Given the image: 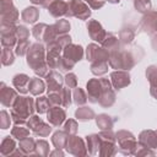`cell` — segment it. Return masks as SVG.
<instances>
[{
    "instance_id": "obj_1",
    "label": "cell",
    "mask_w": 157,
    "mask_h": 157,
    "mask_svg": "<svg viewBox=\"0 0 157 157\" xmlns=\"http://www.w3.org/2000/svg\"><path fill=\"white\" fill-rule=\"evenodd\" d=\"M27 64L40 77H45L49 74V69L44 60V47L39 43L32 44L27 52Z\"/></svg>"
},
{
    "instance_id": "obj_2",
    "label": "cell",
    "mask_w": 157,
    "mask_h": 157,
    "mask_svg": "<svg viewBox=\"0 0 157 157\" xmlns=\"http://www.w3.org/2000/svg\"><path fill=\"white\" fill-rule=\"evenodd\" d=\"M83 50L81 45L76 44H67L63 49V71H67L74 67V65L82 59Z\"/></svg>"
},
{
    "instance_id": "obj_3",
    "label": "cell",
    "mask_w": 157,
    "mask_h": 157,
    "mask_svg": "<svg viewBox=\"0 0 157 157\" xmlns=\"http://www.w3.org/2000/svg\"><path fill=\"white\" fill-rule=\"evenodd\" d=\"M134 56L128 53V52H120L114 50L110 52V58H109V64L113 69H119V70H130L134 64L135 60H132Z\"/></svg>"
},
{
    "instance_id": "obj_4",
    "label": "cell",
    "mask_w": 157,
    "mask_h": 157,
    "mask_svg": "<svg viewBox=\"0 0 157 157\" xmlns=\"http://www.w3.org/2000/svg\"><path fill=\"white\" fill-rule=\"evenodd\" d=\"M117 141L119 142V151L124 155H132L137 148V141L134 135L126 130L117 132Z\"/></svg>"
},
{
    "instance_id": "obj_5",
    "label": "cell",
    "mask_w": 157,
    "mask_h": 157,
    "mask_svg": "<svg viewBox=\"0 0 157 157\" xmlns=\"http://www.w3.org/2000/svg\"><path fill=\"white\" fill-rule=\"evenodd\" d=\"M91 15L90 7L82 0H71L67 2V11L65 16H74L80 20H86Z\"/></svg>"
},
{
    "instance_id": "obj_6",
    "label": "cell",
    "mask_w": 157,
    "mask_h": 157,
    "mask_svg": "<svg viewBox=\"0 0 157 157\" xmlns=\"http://www.w3.org/2000/svg\"><path fill=\"white\" fill-rule=\"evenodd\" d=\"M33 99L29 97H17V99L15 101L13 105H12V110L13 113L18 114L20 117H22L23 119H27L32 113H33Z\"/></svg>"
},
{
    "instance_id": "obj_7",
    "label": "cell",
    "mask_w": 157,
    "mask_h": 157,
    "mask_svg": "<svg viewBox=\"0 0 157 157\" xmlns=\"http://www.w3.org/2000/svg\"><path fill=\"white\" fill-rule=\"evenodd\" d=\"M27 126H28L37 136H39V137H45V136H48L49 132L52 131L50 125L45 124L39 117H36V115H33V117L29 118V120L27 121Z\"/></svg>"
},
{
    "instance_id": "obj_8",
    "label": "cell",
    "mask_w": 157,
    "mask_h": 157,
    "mask_svg": "<svg viewBox=\"0 0 157 157\" xmlns=\"http://www.w3.org/2000/svg\"><path fill=\"white\" fill-rule=\"evenodd\" d=\"M18 18V11L12 0H1V20L2 23H15Z\"/></svg>"
},
{
    "instance_id": "obj_9",
    "label": "cell",
    "mask_w": 157,
    "mask_h": 157,
    "mask_svg": "<svg viewBox=\"0 0 157 157\" xmlns=\"http://www.w3.org/2000/svg\"><path fill=\"white\" fill-rule=\"evenodd\" d=\"M87 60L91 63L94 61H108L109 59V52L105 48H99L96 44H90L87 47Z\"/></svg>"
},
{
    "instance_id": "obj_10",
    "label": "cell",
    "mask_w": 157,
    "mask_h": 157,
    "mask_svg": "<svg viewBox=\"0 0 157 157\" xmlns=\"http://www.w3.org/2000/svg\"><path fill=\"white\" fill-rule=\"evenodd\" d=\"M101 81H102L103 90H102V94L99 97L98 103L102 107H110L115 101V94H114V92L112 90L110 82L107 78H101Z\"/></svg>"
},
{
    "instance_id": "obj_11",
    "label": "cell",
    "mask_w": 157,
    "mask_h": 157,
    "mask_svg": "<svg viewBox=\"0 0 157 157\" xmlns=\"http://www.w3.org/2000/svg\"><path fill=\"white\" fill-rule=\"evenodd\" d=\"M66 150L69 153L75 155V156H85L88 152L85 147L83 140L77 136H69V140L66 144Z\"/></svg>"
},
{
    "instance_id": "obj_12",
    "label": "cell",
    "mask_w": 157,
    "mask_h": 157,
    "mask_svg": "<svg viewBox=\"0 0 157 157\" xmlns=\"http://www.w3.org/2000/svg\"><path fill=\"white\" fill-rule=\"evenodd\" d=\"M140 28L148 34L157 33V12L155 11L147 12L140 22Z\"/></svg>"
},
{
    "instance_id": "obj_13",
    "label": "cell",
    "mask_w": 157,
    "mask_h": 157,
    "mask_svg": "<svg viewBox=\"0 0 157 157\" xmlns=\"http://www.w3.org/2000/svg\"><path fill=\"white\" fill-rule=\"evenodd\" d=\"M102 81L101 78H92L87 82V93H88V99L92 103H97L99 101V97L102 94Z\"/></svg>"
},
{
    "instance_id": "obj_14",
    "label": "cell",
    "mask_w": 157,
    "mask_h": 157,
    "mask_svg": "<svg viewBox=\"0 0 157 157\" xmlns=\"http://www.w3.org/2000/svg\"><path fill=\"white\" fill-rule=\"evenodd\" d=\"M87 29H88L90 37H91L93 40H97V42H99V43H102V42L105 39L107 34H108V33L102 28L101 23H98V22L94 21V20L88 21V23H87Z\"/></svg>"
},
{
    "instance_id": "obj_15",
    "label": "cell",
    "mask_w": 157,
    "mask_h": 157,
    "mask_svg": "<svg viewBox=\"0 0 157 157\" xmlns=\"http://www.w3.org/2000/svg\"><path fill=\"white\" fill-rule=\"evenodd\" d=\"M47 77V85H48V93L52 92H59L63 88V77L56 71H49Z\"/></svg>"
},
{
    "instance_id": "obj_16",
    "label": "cell",
    "mask_w": 157,
    "mask_h": 157,
    "mask_svg": "<svg viewBox=\"0 0 157 157\" xmlns=\"http://www.w3.org/2000/svg\"><path fill=\"white\" fill-rule=\"evenodd\" d=\"M139 145L145 146L147 148L157 147V132L152 130H145L139 136Z\"/></svg>"
},
{
    "instance_id": "obj_17",
    "label": "cell",
    "mask_w": 157,
    "mask_h": 157,
    "mask_svg": "<svg viewBox=\"0 0 157 157\" xmlns=\"http://www.w3.org/2000/svg\"><path fill=\"white\" fill-rule=\"evenodd\" d=\"M47 115H48V121L54 125V126H59L61 125V123L65 120V110L54 105L52 108H49V110L47 112Z\"/></svg>"
},
{
    "instance_id": "obj_18",
    "label": "cell",
    "mask_w": 157,
    "mask_h": 157,
    "mask_svg": "<svg viewBox=\"0 0 157 157\" xmlns=\"http://www.w3.org/2000/svg\"><path fill=\"white\" fill-rule=\"evenodd\" d=\"M110 77H112V82H113V86L114 88L119 90V88H123L125 86H128L130 83V76L126 71H114L110 74Z\"/></svg>"
},
{
    "instance_id": "obj_19",
    "label": "cell",
    "mask_w": 157,
    "mask_h": 157,
    "mask_svg": "<svg viewBox=\"0 0 157 157\" xmlns=\"http://www.w3.org/2000/svg\"><path fill=\"white\" fill-rule=\"evenodd\" d=\"M1 94H0V97H1V103H2V105H5V107H12L13 105V103H15V101L17 99V94H16V92L12 90V88H10V87H6L4 83H1Z\"/></svg>"
},
{
    "instance_id": "obj_20",
    "label": "cell",
    "mask_w": 157,
    "mask_h": 157,
    "mask_svg": "<svg viewBox=\"0 0 157 157\" xmlns=\"http://www.w3.org/2000/svg\"><path fill=\"white\" fill-rule=\"evenodd\" d=\"M48 11L52 16L54 17H61L64 15H66V11H67V2L63 1V0H54L49 7H48Z\"/></svg>"
},
{
    "instance_id": "obj_21",
    "label": "cell",
    "mask_w": 157,
    "mask_h": 157,
    "mask_svg": "<svg viewBox=\"0 0 157 157\" xmlns=\"http://www.w3.org/2000/svg\"><path fill=\"white\" fill-rule=\"evenodd\" d=\"M29 81H31V78H29L27 75H25V74H18V75H16V76L13 77L12 83H13V86L16 87V90H17L18 92H21V93H27V92L29 91V90H28Z\"/></svg>"
},
{
    "instance_id": "obj_22",
    "label": "cell",
    "mask_w": 157,
    "mask_h": 157,
    "mask_svg": "<svg viewBox=\"0 0 157 157\" xmlns=\"http://www.w3.org/2000/svg\"><path fill=\"white\" fill-rule=\"evenodd\" d=\"M87 151L90 155H96L99 153L101 148V136L99 134H92L87 136Z\"/></svg>"
},
{
    "instance_id": "obj_23",
    "label": "cell",
    "mask_w": 157,
    "mask_h": 157,
    "mask_svg": "<svg viewBox=\"0 0 157 157\" xmlns=\"http://www.w3.org/2000/svg\"><path fill=\"white\" fill-rule=\"evenodd\" d=\"M67 140H69V134L66 131H56L52 137V142L56 150H61L66 147Z\"/></svg>"
},
{
    "instance_id": "obj_24",
    "label": "cell",
    "mask_w": 157,
    "mask_h": 157,
    "mask_svg": "<svg viewBox=\"0 0 157 157\" xmlns=\"http://www.w3.org/2000/svg\"><path fill=\"white\" fill-rule=\"evenodd\" d=\"M15 141L10 137V136H7V137H5L4 140H2V142H1V147H0V153H1V156H11L12 155V152L15 151Z\"/></svg>"
},
{
    "instance_id": "obj_25",
    "label": "cell",
    "mask_w": 157,
    "mask_h": 157,
    "mask_svg": "<svg viewBox=\"0 0 157 157\" xmlns=\"http://www.w3.org/2000/svg\"><path fill=\"white\" fill-rule=\"evenodd\" d=\"M22 20L25 22H28V23H33L37 21L38 16H39V11L37 7H27L23 10L22 12Z\"/></svg>"
},
{
    "instance_id": "obj_26",
    "label": "cell",
    "mask_w": 157,
    "mask_h": 157,
    "mask_svg": "<svg viewBox=\"0 0 157 157\" xmlns=\"http://www.w3.org/2000/svg\"><path fill=\"white\" fill-rule=\"evenodd\" d=\"M103 47L108 50V52H114V50H118L119 48V40L115 36H113L112 33H108L105 39L102 42Z\"/></svg>"
},
{
    "instance_id": "obj_27",
    "label": "cell",
    "mask_w": 157,
    "mask_h": 157,
    "mask_svg": "<svg viewBox=\"0 0 157 157\" xmlns=\"http://www.w3.org/2000/svg\"><path fill=\"white\" fill-rule=\"evenodd\" d=\"M75 115H76V118L78 120L86 121V120H90V119L94 118V112L91 108H88V107H81V108H78L76 110Z\"/></svg>"
},
{
    "instance_id": "obj_28",
    "label": "cell",
    "mask_w": 157,
    "mask_h": 157,
    "mask_svg": "<svg viewBox=\"0 0 157 157\" xmlns=\"http://www.w3.org/2000/svg\"><path fill=\"white\" fill-rule=\"evenodd\" d=\"M96 121H97V125L102 129V130H110L113 128V120L109 115L107 114H99L97 118H96Z\"/></svg>"
},
{
    "instance_id": "obj_29",
    "label": "cell",
    "mask_w": 157,
    "mask_h": 157,
    "mask_svg": "<svg viewBox=\"0 0 157 157\" xmlns=\"http://www.w3.org/2000/svg\"><path fill=\"white\" fill-rule=\"evenodd\" d=\"M20 148L26 153H33V151L36 150V141L32 137H26L23 140H20Z\"/></svg>"
},
{
    "instance_id": "obj_30",
    "label": "cell",
    "mask_w": 157,
    "mask_h": 157,
    "mask_svg": "<svg viewBox=\"0 0 157 157\" xmlns=\"http://www.w3.org/2000/svg\"><path fill=\"white\" fill-rule=\"evenodd\" d=\"M28 90L32 94H39L44 91V83L40 78H31L29 81V86H28Z\"/></svg>"
},
{
    "instance_id": "obj_31",
    "label": "cell",
    "mask_w": 157,
    "mask_h": 157,
    "mask_svg": "<svg viewBox=\"0 0 157 157\" xmlns=\"http://www.w3.org/2000/svg\"><path fill=\"white\" fill-rule=\"evenodd\" d=\"M50 105H52V103H50L49 98H47V97H39V98H37V101H36V109H37V112H38L39 114L47 113V112L49 110Z\"/></svg>"
},
{
    "instance_id": "obj_32",
    "label": "cell",
    "mask_w": 157,
    "mask_h": 157,
    "mask_svg": "<svg viewBox=\"0 0 157 157\" xmlns=\"http://www.w3.org/2000/svg\"><path fill=\"white\" fill-rule=\"evenodd\" d=\"M108 70V61H94L91 64V71L94 75H102Z\"/></svg>"
},
{
    "instance_id": "obj_33",
    "label": "cell",
    "mask_w": 157,
    "mask_h": 157,
    "mask_svg": "<svg viewBox=\"0 0 157 157\" xmlns=\"http://www.w3.org/2000/svg\"><path fill=\"white\" fill-rule=\"evenodd\" d=\"M88 99V96H86L85 91L81 90L80 87H75V91H74V102L77 104V105H82L87 102Z\"/></svg>"
},
{
    "instance_id": "obj_34",
    "label": "cell",
    "mask_w": 157,
    "mask_h": 157,
    "mask_svg": "<svg viewBox=\"0 0 157 157\" xmlns=\"http://www.w3.org/2000/svg\"><path fill=\"white\" fill-rule=\"evenodd\" d=\"M11 135H12V137H16V139H18V140H23V139L28 137V135H29V130L26 129V128H23L22 125H20V126L16 125V126L12 129Z\"/></svg>"
},
{
    "instance_id": "obj_35",
    "label": "cell",
    "mask_w": 157,
    "mask_h": 157,
    "mask_svg": "<svg viewBox=\"0 0 157 157\" xmlns=\"http://www.w3.org/2000/svg\"><path fill=\"white\" fill-rule=\"evenodd\" d=\"M34 152L37 155H42V156H47L49 153V145L47 141L44 140H38L36 141V150Z\"/></svg>"
},
{
    "instance_id": "obj_36",
    "label": "cell",
    "mask_w": 157,
    "mask_h": 157,
    "mask_svg": "<svg viewBox=\"0 0 157 157\" xmlns=\"http://www.w3.org/2000/svg\"><path fill=\"white\" fill-rule=\"evenodd\" d=\"M146 76L151 83V87H157V66H150L146 70Z\"/></svg>"
},
{
    "instance_id": "obj_37",
    "label": "cell",
    "mask_w": 157,
    "mask_h": 157,
    "mask_svg": "<svg viewBox=\"0 0 157 157\" xmlns=\"http://www.w3.org/2000/svg\"><path fill=\"white\" fill-rule=\"evenodd\" d=\"M47 27H48V25H45V23H39V25H36L34 27H33V36L38 39V40H43V38H44V34H45V29H47Z\"/></svg>"
},
{
    "instance_id": "obj_38",
    "label": "cell",
    "mask_w": 157,
    "mask_h": 157,
    "mask_svg": "<svg viewBox=\"0 0 157 157\" xmlns=\"http://www.w3.org/2000/svg\"><path fill=\"white\" fill-rule=\"evenodd\" d=\"M55 29H56V33L63 36V34H66V32L70 29V25L66 20H59L55 25H54Z\"/></svg>"
},
{
    "instance_id": "obj_39",
    "label": "cell",
    "mask_w": 157,
    "mask_h": 157,
    "mask_svg": "<svg viewBox=\"0 0 157 157\" xmlns=\"http://www.w3.org/2000/svg\"><path fill=\"white\" fill-rule=\"evenodd\" d=\"M119 37H120V40H121L124 44L131 43V40L134 39V31L130 29V28H124V29L120 31Z\"/></svg>"
},
{
    "instance_id": "obj_40",
    "label": "cell",
    "mask_w": 157,
    "mask_h": 157,
    "mask_svg": "<svg viewBox=\"0 0 157 157\" xmlns=\"http://www.w3.org/2000/svg\"><path fill=\"white\" fill-rule=\"evenodd\" d=\"M28 49H29V42H28V39H21V40L18 42L17 47H16L15 53H16L17 55L22 56V55H25V54L28 52Z\"/></svg>"
},
{
    "instance_id": "obj_41",
    "label": "cell",
    "mask_w": 157,
    "mask_h": 157,
    "mask_svg": "<svg viewBox=\"0 0 157 157\" xmlns=\"http://www.w3.org/2000/svg\"><path fill=\"white\" fill-rule=\"evenodd\" d=\"M134 5L139 12H147L151 7V1L150 0H135Z\"/></svg>"
},
{
    "instance_id": "obj_42",
    "label": "cell",
    "mask_w": 157,
    "mask_h": 157,
    "mask_svg": "<svg viewBox=\"0 0 157 157\" xmlns=\"http://www.w3.org/2000/svg\"><path fill=\"white\" fill-rule=\"evenodd\" d=\"M60 97H61V105L64 108L69 107L71 104V94H70V90L69 88H61L60 90Z\"/></svg>"
},
{
    "instance_id": "obj_43",
    "label": "cell",
    "mask_w": 157,
    "mask_h": 157,
    "mask_svg": "<svg viewBox=\"0 0 157 157\" xmlns=\"http://www.w3.org/2000/svg\"><path fill=\"white\" fill-rule=\"evenodd\" d=\"M12 63H13V54H12L10 48L5 47L2 49V64L4 65H10Z\"/></svg>"
},
{
    "instance_id": "obj_44",
    "label": "cell",
    "mask_w": 157,
    "mask_h": 157,
    "mask_svg": "<svg viewBox=\"0 0 157 157\" xmlns=\"http://www.w3.org/2000/svg\"><path fill=\"white\" fill-rule=\"evenodd\" d=\"M64 131H66L69 135H75L77 131V123L72 119H69L64 125Z\"/></svg>"
},
{
    "instance_id": "obj_45",
    "label": "cell",
    "mask_w": 157,
    "mask_h": 157,
    "mask_svg": "<svg viewBox=\"0 0 157 157\" xmlns=\"http://www.w3.org/2000/svg\"><path fill=\"white\" fill-rule=\"evenodd\" d=\"M16 36H17L18 40L27 39L28 36H29V32H28V29L25 26H17V28H16Z\"/></svg>"
},
{
    "instance_id": "obj_46",
    "label": "cell",
    "mask_w": 157,
    "mask_h": 157,
    "mask_svg": "<svg viewBox=\"0 0 157 157\" xmlns=\"http://www.w3.org/2000/svg\"><path fill=\"white\" fill-rule=\"evenodd\" d=\"M64 82L69 88H74L77 85V78H76V76L74 74H67L65 76V78H64Z\"/></svg>"
},
{
    "instance_id": "obj_47",
    "label": "cell",
    "mask_w": 157,
    "mask_h": 157,
    "mask_svg": "<svg viewBox=\"0 0 157 157\" xmlns=\"http://www.w3.org/2000/svg\"><path fill=\"white\" fill-rule=\"evenodd\" d=\"M10 126V118H7V113L5 110L1 112V128L7 129Z\"/></svg>"
},
{
    "instance_id": "obj_48",
    "label": "cell",
    "mask_w": 157,
    "mask_h": 157,
    "mask_svg": "<svg viewBox=\"0 0 157 157\" xmlns=\"http://www.w3.org/2000/svg\"><path fill=\"white\" fill-rule=\"evenodd\" d=\"M85 1H87L92 9H99L104 5V0H85Z\"/></svg>"
},
{
    "instance_id": "obj_49",
    "label": "cell",
    "mask_w": 157,
    "mask_h": 157,
    "mask_svg": "<svg viewBox=\"0 0 157 157\" xmlns=\"http://www.w3.org/2000/svg\"><path fill=\"white\" fill-rule=\"evenodd\" d=\"M53 1H54V0H43L40 5H42L43 7H49V5H50Z\"/></svg>"
},
{
    "instance_id": "obj_50",
    "label": "cell",
    "mask_w": 157,
    "mask_h": 157,
    "mask_svg": "<svg viewBox=\"0 0 157 157\" xmlns=\"http://www.w3.org/2000/svg\"><path fill=\"white\" fill-rule=\"evenodd\" d=\"M151 94L155 98H157V87H151Z\"/></svg>"
},
{
    "instance_id": "obj_51",
    "label": "cell",
    "mask_w": 157,
    "mask_h": 157,
    "mask_svg": "<svg viewBox=\"0 0 157 157\" xmlns=\"http://www.w3.org/2000/svg\"><path fill=\"white\" fill-rule=\"evenodd\" d=\"M31 1H32L33 4H42L43 0H31Z\"/></svg>"
},
{
    "instance_id": "obj_52",
    "label": "cell",
    "mask_w": 157,
    "mask_h": 157,
    "mask_svg": "<svg viewBox=\"0 0 157 157\" xmlns=\"http://www.w3.org/2000/svg\"><path fill=\"white\" fill-rule=\"evenodd\" d=\"M109 2H112V4H115V2H119V0H108Z\"/></svg>"
}]
</instances>
